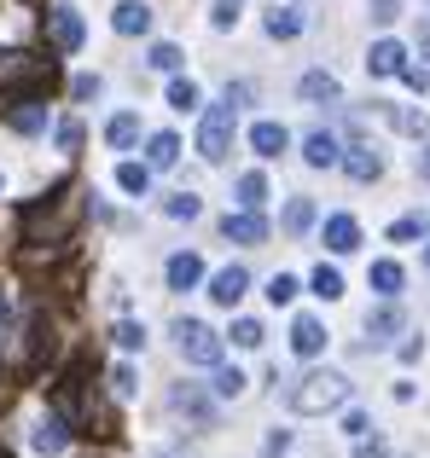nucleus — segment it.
I'll use <instances>...</instances> for the list:
<instances>
[{
    "mask_svg": "<svg viewBox=\"0 0 430 458\" xmlns=\"http://www.w3.org/2000/svg\"><path fill=\"white\" fill-rule=\"evenodd\" d=\"M215 394H221V401H233V394H245V371H215Z\"/></svg>",
    "mask_w": 430,
    "mask_h": 458,
    "instance_id": "32",
    "label": "nucleus"
},
{
    "mask_svg": "<svg viewBox=\"0 0 430 458\" xmlns=\"http://www.w3.org/2000/svg\"><path fill=\"white\" fill-rule=\"evenodd\" d=\"M401 325H408V319H401V308L384 302L373 319H366V336H373V343H390V336H401Z\"/></svg>",
    "mask_w": 430,
    "mask_h": 458,
    "instance_id": "18",
    "label": "nucleus"
},
{
    "mask_svg": "<svg viewBox=\"0 0 430 458\" xmlns=\"http://www.w3.org/2000/svg\"><path fill=\"white\" fill-rule=\"evenodd\" d=\"M175 343H181V354L193 360V366H221V336H215L204 319H181L175 325Z\"/></svg>",
    "mask_w": 430,
    "mask_h": 458,
    "instance_id": "3",
    "label": "nucleus"
},
{
    "mask_svg": "<svg viewBox=\"0 0 430 458\" xmlns=\"http://www.w3.org/2000/svg\"><path fill=\"white\" fill-rule=\"evenodd\" d=\"M285 146H291L285 123H256V128H250V151H256V157H280Z\"/></svg>",
    "mask_w": 430,
    "mask_h": 458,
    "instance_id": "13",
    "label": "nucleus"
},
{
    "mask_svg": "<svg viewBox=\"0 0 430 458\" xmlns=\"http://www.w3.org/2000/svg\"><path fill=\"white\" fill-rule=\"evenodd\" d=\"M268 302H273V308L297 302V279H291V273H273V279H268Z\"/></svg>",
    "mask_w": 430,
    "mask_h": 458,
    "instance_id": "31",
    "label": "nucleus"
},
{
    "mask_svg": "<svg viewBox=\"0 0 430 458\" xmlns=\"http://www.w3.org/2000/svg\"><path fill=\"white\" fill-rule=\"evenodd\" d=\"M30 447L41 453V458H58L70 447V436H64V424H58V418H41V424H35V436H30Z\"/></svg>",
    "mask_w": 430,
    "mask_h": 458,
    "instance_id": "12",
    "label": "nucleus"
},
{
    "mask_svg": "<svg viewBox=\"0 0 430 458\" xmlns=\"http://www.w3.org/2000/svg\"><path fill=\"white\" fill-rule=\"evenodd\" d=\"M419 180H430V151H419Z\"/></svg>",
    "mask_w": 430,
    "mask_h": 458,
    "instance_id": "44",
    "label": "nucleus"
},
{
    "mask_svg": "<svg viewBox=\"0 0 430 458\" xmlns=\"http://www.w3.org/2000/svg\"><path fill=\"white\" fill-rule=\"evenodd\" d=\"M291 348H297L303 360H314L320 348H326V325H320V319H297V325H291Z\"/></svg>",
    "mask_w": 430,
    "mask_h": 458,
    "instance_id": "15",
    "label": "nucleus"
},
{
    "mask_svg": "<svg viewBox=\"0 0 430 458\" xmlns=\"http://www.w3.org/2000/svg\"><path fill=\"white\" fill-rule=\"evenodd\" d=\"M169 105H175V111H198V81H181V76H175L169 81Z\"/></svg>",
    "mask_w": 430,
    "mask_h": 458,
    "instance_id": "30",
    "label": "nucleus"
},
{
    "mask_svg": "<svg viewBox=\"0 0 430 458\" xmlns=\"http://www.w3.org/2000/svg\"><path fill=\"white\" fill-rule=\"evenodd\" d=\"M12 128H18V134H41L47 128V105H18V111H12Z\"/></svg>",
    "mask_w": 430,
    "mask_h": 458,
    "instance_id": "28",
    "label": "nucleus"
},
{
    "mask_svg": "<svg viewBox=\"0 0 430 458\" xmlns=\"http://www.w3.org/2000/svg\"><path fill=\"white\" fill-rule=\"evenodd\" d=\"M308 284H314L320 302H338V296H343V273H338V267H326V261L314 267V279H308Z\"/></svg>",
    "mask_w": 430,
    "mask_h": 458,
    "instance_id": "24",
    "label": "nucleus"
},
{
    "mask_svg": "<svg viewBox=\"0 0 430 458\" xmlns=\"http://www.w3.org/2000/svg\"><path fill=\"white\" fill-rule=\"evenodd\" d=\"M238 203H245V209H262V203H268V180H262L256 168L238 174Z\"/></svg>",
    "mask_w": 430,
    "mask_h": 458,
    "instance_id": "26",
    "label": "nucleus"
},
{
    "mask_svg": "<svg viewBox=\"0 0 430 458\" xmlns=\"http://www.w3.org/2000/svg\"><path fill=\"white\" fill-rule=\"evenodd\" d=\"M221 233L233 238V244H262V238H268V221H262L256 209H238V215H227V221H221Z\"/></svg>",
    "mask_w": 430,
    "mask_h": 458,
    "instance_id": "6",
    "label": "nucleus"
},
{
    "mask_svg": "<svg viewBox=\"0 0 430 458\" xmlns=\"http://www.w3.org/2000/svg\"><path fill=\"white\" fill-rule=\"evenodd\" d=\"M0 186H6V180H0Z\"/></svg>",
    "mask_w": 430,
    "mask_h": 458,
    "instance_id": "46",
    "label": "nucleus"
},
{
    "mask_svg": "<svg viewBox=\"0 0 430 458\" xmlns=\"http://www.w3.org/2000/svg\"><path fill=\"white\" fill-rule=\"evenodd\" d=\"M210 23H215V30H233V23H238V0H215Z\"/></svg>",
    "mask_w": 430,
    "mask_h": 458,
    "instance_id": "35",
    "label": "nucleus"
},
{
    "mask_svg": "<svg viewBox=\"0 0 430 458\" xmlns=\"http://www.w3.org/2000/svg\"><path fill=\"white\" fill-rule=\"evenodd\" d=\"M58 146L76 151V146H82V123H64V128H58Z\"/></svg>",
    "mask_w": 430,
    "mask_h": 458,
    "instance_id": "40",
    "label": "nucleus"
},
{
    "mask_svg": "<svg viewBox=\"0 0 430 458\" xmlns=\"http://www.w3.org/2000/svg\"><path fill=\"white\" fill-rule=\"evenodd\" d=\"M163 215H169V221H198L204 203H198L193 191H175V198H163Z\"/></svg>",
    "mask_w": 430,
    "mask_h": 458,
    "instance_id": "27",
    "label": "nucleus"
},
{
    "mask_svg": "<svg viewBox=\"0 0 430 458\" xmlns=\"http://www.w3.org/2000/svg\"><path fill=\"white\" fill-rule=\"evenodd\" d=\"M262 30H268L273 41H291V35H303V12H297V6H273Z\"/></svg>",
    "mask_w": 430,
    "mask_h": 458,
    "instance_id": "19",
    "label": "nucleus"
},
{
    "mask_svg": "<svg viewBox=\"0 0 430 458\" xmlns=\"http://www.w3.org/2000/svg\"><path fill=\"white\" fill-rule=\"evenodd\" d=\"M140 343H146V325H134V319L116 325V348H140Z\"/></svg>",
    "mask_w": 430,
    "mask_h": 458,
    "instance_id": "36",
    "label": "nucleus"
},
{
    "mask_svg": "<svg viewBox=\"0 0 430 458\" xmlns=\"http://www.w3.org/2000/svg\"><path fill=\"white\" fill-rule=\"evenodd\" d=\"M297 93H303V99L308 105H338V76H326V70H308V76L303 81H297Z\"/></svg>",
    "mask_w": 430,
    "mask_h": 458,
    "instance_id": "11",
    "label": "nucleus"
},
{
    "mask_svg": "<svg viewBox=\"0 0 430 458\" xmlns=\"http://www.w3.org/2000/svg\"><path fill=\"white\" fill-rule=\"evenodd\" d=\"M233 105H204V123H198V151H204V163H221L227 151H233Z\"/></svg>",
    "mask_w": 430,
    "mask_h": 458,
    "instance_id": "2",
    "label": "nucleus"
},
{
    "mask_svg": "<svg viewBox=\"0 0 430 458\" xmlns=\"http://www.w3.org/2000/svg\"><path fill=\"white\" fill-rule=\"evenodd\" d=\"M111 389L123 394V401H134V371H128V366H116V371H111Z\"/></svg>",
    "mask_w": 430,
    "mask_h": 458,
    "instance_id": "38",
    "label": "nucleus"
},
{
    "mask_svg": "<svg viewBox=\"0 0 430 458\" xmlns=\"http://www.w3.org/2000/svg\"><path fill=\"white\" fill-rule=\"evenodd\" d=\"M105 140H111L116 151H128V146H134V140H140V116H134V111L111 116V128H105Z\"/></svg>",
    "mask_w": 430,
    "mask_h": 458,
    "instance_id": "21",
    "label": "nucleus"
},
{
    "mask_svg": "<svg viewBox=\"0 0 430 458\" xmlns=\"http://www.w3.org/2000/svg\"><path fill=\"white\" fill-rule=\"evenodd\" d=\"M425 267H430V250H425Z\"/></svg>",
    "mask_w": 430,
    "mask_h": 458,
    "instance_id": "45",
    "label": "nucleus"
},
{
    "mask_svg": "<svg viewBox=\"0 0 430 458\" xmlns=\"http://www.w3.org/2000/svg\"><path fill=\"white\" fill-rule=\"evenodd\" d=\"M314 221H320V209L308 198H291V203H285V233H308Z\"/></svg>",
    "mask_w": 430,
    "mask_h": 458,
    "instance_id": "23",
    "label": "nucleus"
},
{
    "mask_svg": "<svg viewBox=\"0 0 430 458\" xmlns=\"http://www.w3.org/2000/svg\"><path fill=\"white\" fill-rule=\"evenodd\" d=\"M233 343H238V348H262V325H256V319H238V325H233Z\"/></svg>",
    "mask_w": 430,
    "mask_h": 458,
    "instance_id": "34",
    "label": "nucleus"
},
{
    "mask_svg": "<svg viewBox=\"0 0 430 458\" xmlns=\"http://www.w3.org/2000/svg\"><path fill=\"white\" fill-rule=\"evenodd\" d=\"M204 279V261L186 250V256H169V291H193V284Z\"/></svg>",
    "mask_w": 430,
    "mask_h": 458,
    "instance_id": "16",
    "label": "nucleus"
},
{
    "mask_svg": "<svg viewBox=\"0 0 430 458\" xmlns=\"http://www.w3.org/2000/svg\"><path fill=\"white\" fill-rule=\"evenodd\" d=\"M116 186L134 191V198H146V191H151V168L146 163H116Z\"/></svg>",
    "mask_w": 430,
    "mask_h": 458,
    "instance_id": "22",
    "label": "nucleus"
},
{
    "mask_svg": "<svg viewBox=\"0 0 430 458\" xmlns=\"http://www.w3.org/2000/svg\"><path fill=\"white\" fill-rule=\"evenodd\" d=\"M401 64H408V47L401 41H378L373 53H366V70H373V76H396Z\"/></svg>",
    "mask_w": 430,
    "mask_h": 458,
    "instance_id": "14",
    "label": "nucleus"
},
{
    "mask_svg": "<svg viewBox=\"0 0 430 458\" xmlns=\"http://www.w3.org/2000/svg\"><path fill=\"white\" fill-rule=\"evenodd\" d=\"M355 244H361V221L355 215H326V250L331 256H349Z\"/></svg>",
    "mask_w": 430,
    "mask_h": 458,
    "instance_id": "5",
    "label": "nucleus"
},
{
    "mask_svg": "<svg viewBox=\"0 0 430 458\" xmlns=\"http://www.w3.org/2000/svg\"><path fill=\"white\" fill-rule=\"evenodd\" d=\"M175 157H181V140H175V134H151L146 168H175Z\"/></svg>",
    "mask_w": 430,
    "mask_h": 458,
    "instance_id": "20",
    "label": "nucleus"
},
{
    "mask_svg": "<svg viewBox=\"0 0 430 458\" xmlns=\"http://www.w3.org/2000/svg\"><path fill=\"white\" fill-rule=\"evenodd\" d=\"M396 76H401V81H408V88H413V93H425V88H430V70H425V64H401V70H396Z\"/></svg>",
    "mask_w": 430,
    "mask_h": 458,
    "instance_id": "37",
    "label": "nucleus"
},
{
    "mask_svg": "<svg viewBox=\"0 0 430 458\" xmlns=\"http://www.w3.org/2000/svg\"><path fill=\"white\" fill-rule=\"evenodd\" d=\"M338 163L349 168V180H361V186H366V180H378V174H384V157H378L373 146H355V151H343Z\"/></svg>",
    "mask_w": 430,
    "mask_h": 458,
    "instance_id": "10",
    "label": "nucleus"
},
{
    "mask_svg": "<svg viewBox=\"0 0 430 458\" xmlns=\"http://www.w3.org/2000/svg\"><path fill=\"white\" fill-rule=\"evenodd\" d=\"M343 157V146H338V134H331V128H314V134L303 140V163L308 168H331Z\"/></svg>",
    "mask_w": 430,
    "mask_h": 458,
    "instance_id": "4",
    "label": "nucleus"
},
{
    "mask_svg": "<svg viewBox=\"0 0 430 458\" xmlns=\"http://www.w3.org/2000/svg\"><path fill=\"white\" fill-rule=\"evenodd\" d=\"M6 325H12V302H6V296H0V331H6Z\"/></svg>",
    "mask_w": 430,
    "mask_h": 458,
    "instance_id": "43",
    "label": "nucleus"
},
{
    "mask_svg": "<svg viewBox=\"0 0 430 458\" xmlns=\"http://www.w3.org/2000/svg\"><path fill=\"white\" fill-rule=\"evenodd\" d=\"M47 23H53L58 53H76V47H82V18H76V6H53V12H47Z\"/></svg>",
    "mask_w": 430,
    "mask_h": 458,
    "instance_id": "7",
    "label": "nucleus"
},
{
    "mask_svg": "<svg viewBox=\"0 0 430 458\" xmlns=\"http://www.w3.org/2000/svg\"><path fill=\"white\" fill-rule=\"evenodd\" d=\"M111 30L116 35H146L151 30V6L146 0H123V6L111 12Z\"/></svg>",
    "mask_w": 430,
    "mask_h": 458,
    "instance_id": "8",
    "label": "nucleus"
},
{
    "mask_svg": "<svg viewBox=\"0 0 430 458\" xmlns=\"http://www.w3.org/2000/svg\"><path fill=\"white\" fill-rule=\"evenodd\" d=\"M373 291L378 296H401V261H373Z\"/></svg>",
    "mask_w": 430,
    "mask_h": 458,
    "instance_id": "25",
    "label": "nucleus"
},
{
    "mask_svg": "<svg viewBox=\"0 0 430 458\" xmlns=\"http://www.w3.org/2000/svg\"><path fill=\"white\" fill-rule=\"evenodd\" d=\"M366 6H373V18H378V23L401 18V0H366Z\"/></svg>",
    "mask_w": 430,
    "mask_h": 458,
    "instance_id": "39",
    "label": "nucleus"
},
{
    "mask_svg": "<svg viewBox=\"0 0 430 458\" xmlns=\"http://www.w3.org/2000/svg\"><path fill=\"white\" fill-rule=\"evenodd\" d=\"M245 291H250V273H245V267H221V273L210 279V296H215L221 308H233Z\"/></svg>",
    "mask_w": 430,
    "mask_h": 458,
    "instance_id": "9",
    "label": "nucleus"
},
{
    "mask_svg": "<svg viewBox=\"0 0 430 458\" xmlns=\"http://www.w3.org/2000/svg\"><path fill=\"white\" fill-rule=\"evenodd\" d=\"M343 436H349V441L366 436V412H349V418H343Z\"/></svg>",
    "mask_w": 430,
    "mask_h": 458,
    "instance_id": "41",
    "label": "nucleus"
},
{
    "mask_svg": "<svg viewBox=\"0 0 430 458\" xmlns=\"http://www.w3.org/2000/svg\"><path fill=\"white\" fill-rule=\"evenodd\" d=\"M425 233H430L425 215H401V221L390 226V238H396V244H413V238H425Z\"/></svg>",
    "mask_w": 430,
    "mask_h": 458,
    "instance_id": "29",
    "label": "nucleus"
},
{
    "mask_svg": "<svg viewBox=\"0 0 430 458\" xmlns=\"http://www.w3.org/2000/svg\"><path fill=\"white\" fill-rule=\"evenodd\" d=\"M384 116H390V128H401L408 140H425V134H430V116H425V111H408V105H384Z\"/></svg>",
    "mask_w": 430,
    "mask_h": 458,
    "instance_id": "17",
    "label": "nucleus"
},
{
    "mask_svg": "<svg viewBox=\"0 0 430 458\" xmlns=\"http://www.w3.org/2000/svg\"><path fill=\"white\" fill-rule=\"evenodd\" d=\"M151 70H181V47L158 41V47H151Z\"/></svg>",
    "mask_w": 430,
    "mask_h": 458,
    "instance_id": "33",
    "label": "nucleus"
},
{
    "mask_svg": "<svg viewBox=\"0 0 430 458\" xmlns=\"http://www.w3.org/2000/svg\"><path fill=\"white\" fill-rule=\"evenodd\" d=\"M70 93H76V99H93V93H99V76H76V88H70Z\"/></svg>",
    "mask_w": 430,
    "mask_h": 458,
    "instance_id": "42",
    "label": "nucleus"
},
{
    "mask_svg": "<svg viewBox=\"0 0 430 458\" xmlns=\"http://www.w3.org/2000/svg\"><path fill=\"white\" fill-rule=\"evenodd\" d=\"M285 406H291L297 418L338 412V406H349V377H338V371H308V377H297V383H291Z\"/></svg>",
    "mask_w": 430,
    "mask_h": 458,
    "instance_id": "1",
    "label": "nucleus"
}]
</instances>
